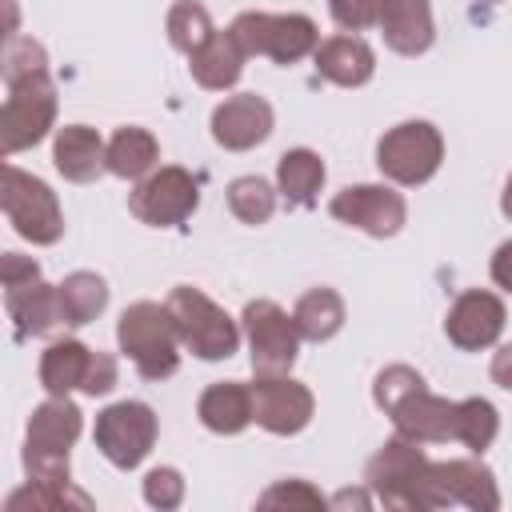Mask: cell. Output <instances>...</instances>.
Wrapping results in <instances>:
<instances>
[{
  "instance_id": "11",
  "label": "cell",
  "mask_w": 512,
  "mask_h": 512,
  "mask_svg": "<svg viewBox=\"0 0 512 512\" xmlns=\"http://www.w3.org/2000/svg\"><path fill=\"white\" fill-rule=\"evenodd\" d=\"M196 200H200V192H196L192 172L168 164V168H160V172H152V176H144V180L136 184L128 208H132V216L144 220V224L172 228V224H180V220L192 216Z\"/></svg>"
},
{
  "instance_id": "31",
  "label": "cell",
  "mask_w": 512,
  "mask_h": 512,
  "mask_svg": "<svg viewBox=\"0 0 512 512\" xmlns=\"http://www.w3.org/2000/svg\"><path fill=\"white\" fill-rule=\"evenodd\" d=\"M496 428H500V420H496V408L488 400L472 396V400L456 404V440L468 444L472 452H484L496 440Z\"/></svg>"
},
{
  "instance_id": "15",
  "label": "cell",
  "mask_w": 512,
  "mask_h": 512,
  "mask_svg": "<svg viewBox=\"0 0 512 512\" xmlns=\"http://www.w3.org/2000/svg\"><path fill=\"white\" fill-rule=\"evenodd\" d=\"M272 132V104L256 92H240V96H228L216 112H212V136L220 148L228 152H244L260 140H268Z\"/></svg>"
},
{
  "instance_id": "39",
  "label": "cell",
  "mask_w": 512,
  "mask_h": 512,
  "mask_svg": "<svg viewBox=\"0 0 512 512\" xmlns=\"http://www.w3.org/2000/svg\"><path fill=\"white\" fill-rule=\"evenodd\" d=\"M32 276H40L36 260H28V256H20V252H8V256H4V284H24V280H32Z\"/></svg>"
},
{
  "instance_id": "3",
  "label": "cell",
  "mask_w": 512,
  "mask_h": 512,
  "mask_svg": "<svg viewBox=\"0 0 512 512\" xmlns=\"http://www.w3.org/2000/svg\"><path fill=\"white\" fill-rule=\"evenodd\" d=\"M228 32L244 48V56H272L276 64H292V60L316 52V40H320L316 24L300 12H288V16L240 12Z\"/></svg>"
},
{
  "instance_id": "7",
  "label": "cell",
  "mask_w": 512,
  "mask_h": 512,
  "mask_svg": "<svg viewBox=\"0 0 512 512\" xmlns=\"http://www.w3.org/2000/svg\"><path fill=\"white\" fill-rule=\"evenodd\" d=\"M244 332L252 344L256 376H288V368L296 364L300 340H304L296 320L272 300H252L244 308Z\"/></svg>"
},
{
  "instance_id": "20",
  "label": "cell",
  "mask_w": 512,
  "mask_h": 512,
  "mask_svg": "<svg viewBox=\"0 0 512 512\" xmlns=\"http://www.w3.org/2000/svg\"><path fill=\"white\" fill-rule=\"evenodd\" d=\"M196 416L208 432L220 436H236L252 424V384H236V380H220L212 388H204Z\"/></svg>"
},
{
  "instance_id": "35",
  "label": "cell",
  "mask_w": 512,
  "mask_h": 512,
  "mask_svg": "<svg viewBox=\"0 0 512 512\" xmlns=\"http://www.w3.org/2000/svg\"><path fill=\"white\" fill-rule=\"evenodd\" d=\"M24 468H28L32 484L68 488V452H36V448H24Z\"/></svg>"
},
{
  "instance_id": "6",
  "label": "cell",
  "mask_w": 512,
  "mask_h": 512,
  "mask_svg": "<svg viewBox=\"0 0 512 512\" xmlns=\"http://www.w3.org/2000/svg\"><path fill=\"white\" fill-rule=\"evenodd\" d=\"M424 472L428 456L416 440L396 436L368 460V488L388 508H424Z\"/></svg>"
},
{
  "instance_id": "4",
  "label": "cell",
  "mask_w": 512,
  "mask_h": 512,
  "mask_svg": "<svg viewBox=\"0 0 512 512\" xmlns=\"http://www.w3.org/2000/svg\"><path fill=\"white\" fill-rule=\"evenodd\" d=\"M444 160V140L428 120H404L376 144V164L396 184H424Z\"/></svg>"
},
{
  "instance_id": "33",
  "label": "cell",
  "mask_w": 512,
  "mask_h": 512,
  "mask_svg": "<svg viewBox=\"0 0 512 512\" xmlns=\"http://www.w3.org/2000/svg\"><path fill=\"white\" fill-rule=\"evenodd\" d=\"M40 72H44V48L32 36H8V48H4V80L16 84V80L40 76Z\"/></svg>"
},
{
  "instance_id": "18",
  "label": "cell",
  "mask_w": 512,
  "mask_h": 512,
  "mask_svg": "<svg viewBox=\"0 0 512 512\" xmlns=\"http://www.w3.org/2000/svg\"><path fill=\"white\" fill-rule=\"evenodd\" d=\"M312 56H316V72H320L324 80L340 84V88H360V84H368L372 72H376L372 48H368L360 36H352V32L316 44Z\"/></svg>"
},
{
  "instance_id": "10",
  "label": "cell",
  "mask_w": 512,
  "mask_h": 512,
  "mask_svg": "<svg viewBox=\"0 0 512 512\" xmlns=\"http://www.w3.org/2000/svg\"><path fill=\"white\" fill-rule=\"evenodd\" d=\"M444 504H468L476 512H496L500 492L492 472L480 460H448L432 464L424 472V508H444Z\"/></svg>"
},
{
  "instance_id": "1",
  "label": "cell",
  "mask_w": 512,
  "mask_h": 512,
  "mask_svg": "<svg viewBox=\"0 0 512 512\" xmlns=\"http://www.w3.org/2000/svg\"><path fill=\"white\" fill-rule=\"evenodd\" d=\"M120 348L124 356L136 364V372L144 380H164L176 372L180 364V332H176V320L168 312V304H152V300H140L132 308H124L120 316Z\"/></svg>"
},
{
  "instance_id": "25",
  "label": "cell",
  "mask_w": 512,
  "mask_h": 512,
  "mask_svg": "<svg viewBox=\"0 0 512 512\" xmlns=\"http://www.w3.org/2000/svg\"><path fill=\"white\" fill-rule=\"evenodd\" d=\"M292 320L300 328L304 340H332L340 328H344V300L332 292V288H312L296 300L292 308Z\"/></svg>"
},
{
  "instance_id": "21",
  "label": "cell",
  "mask_w": 512,
  "mask_h": 512,
  "mask_svg": "<svg viewBox=\"0 0 512 512\" xmlns=\"http://www.w3.org/2000/svg\"><path fill=\"white\" fill-rule=\"evenodd\" d=\"M80 408L68 400V396H52L44 400L32 420H28V444L24 448H36V452H68L80 436Z\"/></svg>"
},
{
  "instance_id": "23",
  "label": "cell",
  "mask_w": 512,
  "mask_h": 512,
  "mask_svg": "<svg viewBox=\"0 0 512 512\" xmlns=\"http://www.w3.org/2000/svg\"><path fill=\"white\" fill-rule=\"evenodd\" d=\"M188 60H192L196 84H204L212 92L232 88L240 80V72H244V48L236 44L232 32H212V40L204 48H196Z\"/></svg>"
},
{
  "instance_id": "13",
  "label": "cell",
  "mask_w": 512,
  "mask_h": 512,
  "mask_svg": "<svg viewBox=\"0 0 512 512\" xmlns=\"http://www.w3.org/2000/svg\"><path fill=\"white\" fill-rule=\"evenodd\" d=\"M252 420L276 436H296L312 420V392L288 376H256Z\"/></svg>"
},
{
  "instance_id": "36",
  "label": "cell",
  "mask_w": 512,
  "mask_h": 512,
  "mask_svg": "<svg viewBox=\"0 0 512 512\" xmlns=\"http://www.w3.org/2000/svg\"><path fill=\"white\" fill-rule=\"evenodd\" d=\"M144 500H148L152 508H160V512L176 508V504L184 500V480H180V472H176V468H152V472L144 476Z\"/></svg>"
},
{
  "instance_id": "19",
  "label": "cell",
  "mask_w": 512,
  "mask_h": 512,
  "mask_svg": "<svg viewBox=\"0 0 512 512\" xmlns=\"http://www.w3.org/2000/svg\"><path fill=\"white\" fill-rule=\"evenodd\" d=\"M52 160H56V168H60L64 180L88 184V180H96V176L108 168V148H104V140L96 136V128L68 124V128L56 132Z\"/></svg>"
},
{
  "instance_id": "41",
  "label": "cell",
  "mask_w": 512,
  "mask_h": 512,
  "mask_svg": "<svg viewBox=\"0 0 512 512\" xmlns=\"http://www.w3.org/2000/svg\"><path fill=\"white\" fill-rule=\"evenodd\" d=\"M492 380L512 392V344H504V348L492 356Z\"/></svg>"
},
{
  "instance_id": "5",
  "label": "cell",
  "mask_w": 512,
  "mask_h": 512,
  "mask_svg": "<svg viewBox=\"0 0 512 512\" xmlns=\"http://www.w3.org/2000/svg\"><path fill=\"white\" fill-rule=\"evenodd\" d=\"M0 204H4V216L12 220V228H16L24 240H32V244H56V240H60V232H64V212H60V204H56V192H52L44 180H36V176L20 172L16 164H8V168H4Z\"/></svg>"
},
{
  "instance_id": "17",
  "label": "cell",
  "mask_w": 512,
  "mask_h": 512,
  "mask_svg": "<svg viewBox=\"0 0 512 512\" xmlns=\"http://www.w3.org/2000/svg\"><path fill=\"white\" fill-rule=\"evenodd\" d=\"M396 432L416 440V444H444V440H456V404L444 400V396H432L428 388L412 392L396 412Z\"/></svg>"
},
{
  "instance_id": "12",
  "label": "cell",
  "mask_w": 512,
  "mask_h": 512,
  "mask_svg": "<svg viewBox=\"0 0 512 512\" xmlns=\"http://www.w3.org/2000/svg\"><path fill=\"white\" fill-rule=\"evenodd\" d=\"M332 216L368 232V236H396L404 228V196L384 184H356L332 196Z\"/></svg>"
},
{
  "instance_id": "34",
  "label": "cell",
  "mask_w": 512,
  "mask_h": 512,
  "mask_svg": "<svg viewBox=\"0 0 512 512\" xmlns=\"http://www.w3.org/2000/svg\"><path fill=\"white\" fill-rule=\"evenodd\" d=\"M332 8V20L348 32H360V28H372L384 20V12L392 8V0H328Z\"/></svg>"
},
{
  "instance_id": "40",
  "label": "cell",
  "mask_w": 512,
  "mask_h": 512,
  "mask_svg": "<svg viewBox=\"0 0 512 512\" xmlns=\"http://www.w3.org/2000/svg\"><path fill=\"white\" fill-rule=\"evenodd\" d=\"M492 280L512 292V240H504L496 248V256H492Z\"/></svg>"
},
{
  "instance_id": "28",
  "label": "cell",
  "mask_w": 512,
  "mask_h": 512,
  "mask_svg": "<svg viewBox=\"0 0 512 512\" xmlns=\"http://www.w3.org/2000/svg\"><path fill=\"white\" fill-rule=\"evenodd\" d=\"M60 304H64V316L68 324H88L104 312L108 304V288L96 272H72L64 284H60Z\"/></svg>"
},
{
  "instance_id": "8",
  "label": "cell",
  "mask_w": 512,
  "mask_h": 512,
  "mask_svg": "<svg viewBox=\"0 0 512 512\" xmlns=\"http://www.w3.org/2000/svg\"><path fill=\"white\" fill-rule=\"evenodd\" d=\"M52 116H56V88L44 72L8 84V100H4V112H0L4 152L12 156L20 148H32L36 140H44V132L52 128Z\"/></svg>"
},
{
  "instance_id": "38",
  "label": "cell",
  "mask_w": 512,
  "mask_h": 512,
  "mask_svg": "<svg viewBox=\"0 0 512 512\" xmlns=\"http://www.w3.org/2000/svg\"><path fill=\"white\" fill-rule=\"evenodd\" d=\"M260 504H264V508H272V504H300V508H316V504H320V496H316L304 480H288V484L268 488V492L260 496Z\"/></svg>"
},
{
  "instance_id": "22",
  "label": "cell",
  "mask_w": 512,
  "mask_h": 512,
  "mask_svg": "<svg viewBox=\"0 0 512 512\" xmlns=\"http://www.w3.org/2000/svg\"><path fill=\"white\" fill-rule=\"evenodd\" d=\"M380 28H384L388 48H396L400 56H420V52H428V48H432V36H436L428 0H392V8L384 12Z\"/></svg>"
},
{
  "instance_id": "14",
  "label": "cell",
  "mask_w": 512,
  "mask_h": 512,
  "mask_svg": "<svg viewBox=\"0 0 512 512\" xmlns=\"http://www.w3.org/2000/svg\"><path fill=\"white\" fill-rule=\"evenodd\" d=\"M444 332L464 352H480V348L496 344V336L504 332V304H500V296L480 292V288L460 292L456 304L448 308Z\"/></svg>"
},
{
  "instance_id": "24",
  "label": "cell",
  "mask_w": 512,
  "mask_h": 512,
  "mask_svg": "<svg viewBox=\"0 0 512 512\" xmlns=\"http://www.w3.org/2000/svg\"><path fill=\"white\" fill-rule=\"evenodd\" d=\"M160 160V144L148 128H120L108 140V172L124 176V180H140L156 168Z\"/></svg>"
},
{
  "instance_id": "26",
  "label": "cell",
  "mask_w": 512,
  "mask_h": 512,
  "mask_svg": "<svg viewBox=\"0 0 512 512\" xmlns=\"http://www.w3.org/2000/svg\"><path fill=\"white\" fill-rule=\"evenodd\" d=\"M88 360L92 352L80 340H56L40 360V384L48 388V396H68L72 388H80Z\"/></svg>"
},
{
  "instance_id": "27",
  "label": "cell",
  "mask_w": 512,
  "mask_h": 512,
  "mask_svg": "<svg viewBox=\"0 0 512 512\" xmlns=\"http://www.w3.org/2000/svg\"><path fill=\"white\" fill-rule=\"evenodd\" d=\"M276 184L288 204H312L324 184V160L312 148H292L276 164Z\"/></svg>"
},
{
  "instance_id": "37",
  "label": "cell",
  "mask_w": 512,
  "mask_h": 512,
  "mask_svg": "<svg viewBox=\"0 0 512 512\" xmlns=\"http://www.w3.org/2000/svg\"><path fill=\"white\" fill-rule=\"evenodd\" d=\"M80 388H84L88 396H104V392H112V388H116V360H112L108 352H92Z\"/></svg>"
},
{
  "instance_id": "16",
  "label": "cell",
  "mask_w": 512,
  "mask_h": 512,
  "mask_svg": "<svg viewBox=\"0 0 512 512\" xmlns=\"http://www.w3.org/2000/svg\"><path fill=\"white\" fill-rule=\"evenodd\" d=\"M4 300H8V316L16 320L24 336H52L60 324H68L64 304H60V284L52 288L40 276L24 284H4Z\"/></svg>"
},
{
  "instance_id": "42",
  "label": "cell",
  "mask_w": 512,
  "mask_h": 512,
  "mask_svg": "<svg viewBox=\"0 0 512 512\" xmlns=\"http://www.w3.org/2000/svg\"><path fill=\"white\" fill-rule=\"evenodd\" d=\"M500 208H504V216L512 220V176H508V184H504V200H500Z\"/></svg>"
},
{
  "instance_id": "2",
  "label": "cell",
  "mask_w": 512,
  "mask_h": 512,
  "mask_svg": "<svg viewBox=\"0 0 512 512\" xmlns=\"http://www.w3.org/2000/svg\"><path fill=\"white\" fill-rule=\"evenodd\" d=\"M168 312H172V320H176L180 344H184L188 352H196L200 360H224V356L236 352V344H240L236 320H232L224 308H216L204 292H196V288H188V284H184V288H172Z\"/></svg>"
},
{
  "instance_id": "9",
  "label": "cell",
  "mask_w": 512,
  "mask_h": 512,
  "mask_svg": "<svg viewBox=\"0 0 512 512\" xmlns=\"http://www.w3.org/2000/svg\"><path fill=\"white\" fill-rule=\"evenodd\" d=\"M156 444V412L140 400H120L96 416V448L116 468H136Z\"/></svg>"
},
{
  "instance_id": "30",
  "label": "cell",
  "mask_w": 512,
  "mask_h": 512,
  "mask_svg": "<svg viewBox=\"0 0 512 512\" xmlns=\"http://www.w3.org/2000/svg\"><path fill=\"white\" fill-rule=\"evenodd\" d=\"M228 208L244 224H264L272 216V208H276V192L260 176H240V180L228 184Z\"/></svg>"
},
{
  "instance_id": "29",
  "label": "cell",
  "mask_w": 512,
  "mask_h": 512,
  "mask_svg": "<svg viewBox=\"0 0 512 512\" xmlns=\"http://www.w3.org/2000/svg\"><path fill=\"white\" fill-rule=\"evenodd\" d=\"M212 16L196 4V0H176L172 8H168V40H172V48H180V52H196V48H204L208 40H212Z\"/></svg>"
},
{
  "instance_id": "32",
  "label": "cell",
  "mask_w": 512,
  "mask_h": 512,
  "mask_svg": "<svg viewBox=\"0 0 512 512\" xmlns=\"http://www.w3.org/2000/svg\"><path fill=\"white\" fill-rule=\"evenodd\" d=\"M424 388V376L416 372V368H408V364H392V368H384L380 376H376V388H372V396H376V404L392 416L412 392H420Z\"/></svg>"
}]
</instances>
